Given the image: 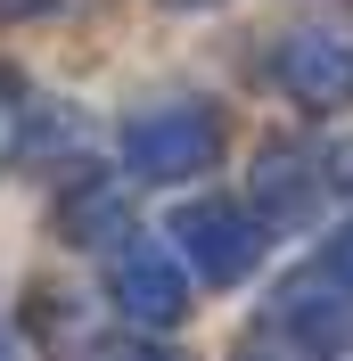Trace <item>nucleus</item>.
<instances>
[]
</instances>
